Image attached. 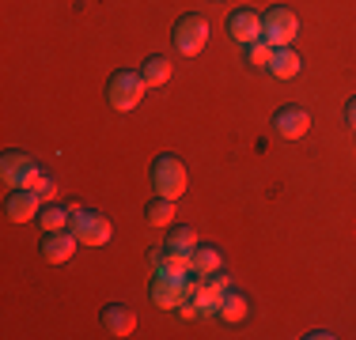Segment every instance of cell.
I'll use <instances>...</instances> for the list:
<instances>
[{"label":"cell","mask_w":356,"mask_h":340,"mask_svg":"<svg viewBox=\"0 0 356 340\" xmlns=\"http://www.w3.org/2000/svg\"><path fill=\"white\" fill-rule=\"evenodd\" d=\"M99 321H103V329H106V333H114V337H129L133 329H137V314H133L129 306H122V303L103 306Z\"/></svg>","instance_id":"4fadbf2b"},{"label":"cell","mask_w":356,"mask_h":340,"mask_svg":"<svg viewBox=\"0 0 356 340\" xmlns=\"http://www.w3.org/2000/svg\"><path fill=\"white\" fill-rule=\"evenodd\" d=\"M266 42L273 49H281V46H292L296 42V34H300V19H296V12L292 8H269L266 12Z\"/></svg>","instance_id":"52a82bcc"},{"label":"cell","mask_w":356,"mask_h":340,"mask_svg":"<svg viewBox=\"0 0 356 340\" xmlns=\"http://www.w3.org/2000/svg\"><path fill=\"white\" fill-rule=\"evenodd\" d=\"M220 265H224V257H220V250H213V246H193V257H190V272H197V276H213V272H220Z\"/></svg>","instance_id":"2e32d148"},{"label":"cell","mask_w":356,"mask_h":340,"mask_svg":"<svg viewBox=\"0 0 356 340\" xmlns=\"http://www.w3.org/2000/svg\"><path fill=\"white\" fill-rule=\"evenodd\" d=\"M300 53H296L292 46H281L273 49V61H269V72L277 76V80H292V76H300Z\"/></svg>","instance_id":"9a60e30c"},{"label":"cell","mask_w":356,"mask_h":340,"mask_svg":"<svg viewBox=\"0 0 356 340\" xmlns=\"http://www.w3.org/2000/svg\"><path fill=\"white\" fill-rule=\"evenodd\" d=\"M345 121H349V129H356V99L345 102Z\"/></svg>","instance_id":"603a6c76"},{"label":"cell","mask_w":356,"mask_h":340,"mask_svg":"<svg viewBox=\"0 0 356 340\" xmlns=\"http://www.w3.org/2000/svg\"><path fill=\"white\" fill-rule=\"evenodd\" d=\"M247 61H250V68H269V61H273V46H269L266 38L250 42V46H247Z\"/></svg>","instance_id":"ffe728a7"},{"label":"cell","mask_w":356,"mask_h":340,"mask_svg":"<svg viewBox=\"0 0 356 340\" xmlns=\"http://www.w3.org/2000/svg\"><path fill=\"white\" fill-rule=\"evenodd\" d=\"M140 80H144V87H163V83L171 80V61H167L163 53H152L148 61L140 65Z\"/></svg>","instance_id":"5bb4252c"},{"label":"cell","mask_w":356,"mask_h":340,"mask_svg":"<svg viewBox=\"0 0 356 340\" xmlns=\"http://www.w3.org/2000/svg\"><path fill=\"white\" fill-rule=\"evenodd\" d=\"M0 178H4L12 189H35L42 170L31 155H23V151H4L0 155Z\"/></svg>","instance_id":"5b68a950"},{"label":"cell","mask_w":356,"mask_h":340,"mask_svg":"<svg viewBox=\"0 0 356 340\" xmlns=\"http://www.w3.org/2000/svg\"><path fill=\"white\" fill-rule=\"evenodd\" d=\"M227 34H232L235 46L247 49L250 42H261V38H266V23H261L258 12H250V8H239V12L227 15Z\"/></svg>","instance_id":"ba28073f"},{"label":"cell","mask_w":356,"mask_h":340,"mask_svg":"<svg viewBox=\"0 0 356 340\" xmlns=\"http://www.w3.org/2000/svg\"><path fill=\"white\" fill-rule=\"evenodd\" d=\"M42 231H65L72 223V208H61V204H42V216H38Z\"/></svg>","instance_id":"e0dca14e"},{"label":"cell","mask_w":356,"mask_h":340,"mask_svg":"<svg viewBox=\"0 0 356 340\" xmlns=\"http://www.w3.org/2000/svg\"><path fill=\"white\" fill-rule=\"evenodd\" d=\"M35 193L42 197V204H49V201L57 197V182H54V178H46V174H42V178H38V185H35Z\"/></svg>","instance_id":"7402d4cb"},{"label":"cell","mask_w":356,"mask_h":340,"mask_svg":"<svg viewBox=\"0 0 356 340\" xmlns=\"http://www.w3.org/2000/svg\"><path fill=\"white\" fill-rule=\"evenodd\" d=\"M4 216L12 223H31L42 216V197L35 189H12V197L4 201Z\"/></svg>","instance_id":"30bf717a"},{"label":"cell","mask_w":356,"mask_h":340,"mask_svg":"<svg viewBox=\"0 0 356 340\" xmlns=\"http://www.w3.org/2000/svg\"><path fill=\"white\" fill-rule=\"evenodd\" d=\"M167 242L178 246V250H193V246H197V231H193V227H175Z\"/></svg>","instance_id":"44dd1931"},{"label":"cell","mask_w":356,"mask_h":340,"mask_svg":"<svg viewBox=\"0 0 356 340\" xmlns=\"http://www.w3.org/2000/svg\"><path fill=\"white\" fill-rule=\"evenodd\" d=\"M140 99H144V80H140V72H114L106 80V102L118 110V114H129V110H137L140 106Z\"/></svg>","instance_id":"6da1fadb"},{"label":"cell","mask_w":356,"mask_h":340,"mask_svg":"<svg viewBox=\"0 0 356 340\" xmlns=\"http://www.w3.org/2000/svg\"><path fill=\"white\" fill-rule=\"evenodd\" d=\"M247 314H250V303H247V295H243V291H227L224 295V303H220V318H224L227 325L243 321Z\"/></svg>","instance_id":"ac0fdd59"},{"label":"cell","mask_w":356,"mask_h":340,"mask_svg":"<svg viewBox=\"0 0 356 340\" xmlns=\"http://www.w3.org/2000/svg\"><path fill=\"white\" fill-rule=\"evenodd\" d=\"M76 246H80V238H76L72 231H46V238H42V257L49 261V265H61V261H69L76 253Z\"/></svg>","instance_id":"8fae6325"},{"label":"cell","mask_w":356,"mask_h":340,"mask_svg":"<svg viewBox=\"0 0 356 340\" xmlns=\"http://www.w3.org/2000/svg\"><path fill=\"white\" fill-rule=\"evenodd\" d=\"M69 231L80 238L83 246H106L110 235H114V223H110L103 212H95V208H76V204H72V223H69Z\"/></svg>","instance_id":"7a4b0ae2"},{"label":"cell","mask_w":356,"mask_h":340,"mask_svg":"<svg viewBox=\"0 0 356 340\" xmlns=\"http://www.w3.org/2000/svg\"><path fill=\"white\" fill-rule=\"evenodd\" d=\"M273 129L281 140H300V136L311 133V114L303 106H281L273 114Z\"/></svg>","instance_id":"9c48e42d"},{"label":"cell","mask_w":356,"mask_h":340,"mask_svg":"<svg viewBox=\"0 0 356 340\" xmlns=\"http://www.w3.org/2000/svg\"><path fill=\"white\" fill-rule=\"evenodd\" d=\"M148 295H152V303L159 306V310H175V306H182L190 295H186V284H178V280L171 276H156L152 280V287H148Z\"/></svg>","instance_id":"7c38bea8"},{"label":"cell","mask_w":356,"mask_h":340,"mask_svg":"<svg viewBox=\"0 0 356 340\" xmlns=\"http://www.w3.org/2000/svg\"><path fill=\"white\" fill-rule=\"evenodd\" d=\"M171 42H175V49L182 57H197L201 49H205V42H209V23H205V15H182V19H175V27H171Z\"/></svg>","instance_id":"3957f363"},{"label":"cell","mask_w":356,"mask_h":340,"mask_svg":"<svg viewBox=\"0 0 356 340\" xmlns=\"http://www.w3.org/2000/svg\"><path fill=\"white\" fill-rule=\"evenodd\" d=\"M152 189H156V197L178 201L186 193V167L175 155H159L152 163Z\"/></svg>","instance_id":"277c9868"},{"label":"cell","mask_w":356,"mask_h":340,"mask_svg":"<svg viewBox=\"0 0 356 340\" xmlns=\"http://www.w3.org/2000/svg\"><path fill=\"white\" fill-rule=\"evenodd\" d=\"M190 257H193V250H178V246H159V250H152V269H156V276H171L178 280V284H186V280L193 276L190 272Z\"/></svg>","instance_id":"8992f818"},{"label":"cell","mask_w":356,"mask_h":340,"mask_svg":"<svg viewBox=\"0 0 356 340\" xmlns=\"http://www.w3.org/2000/svg\"><path fill=\"white\" fill-rule=\"evenodd\" d=\"M144 219H148L152 227H171V223H175V201L156 197L148 208H144Z\"/></svg>","instance_id":"d6986e66"}]
</instances>
